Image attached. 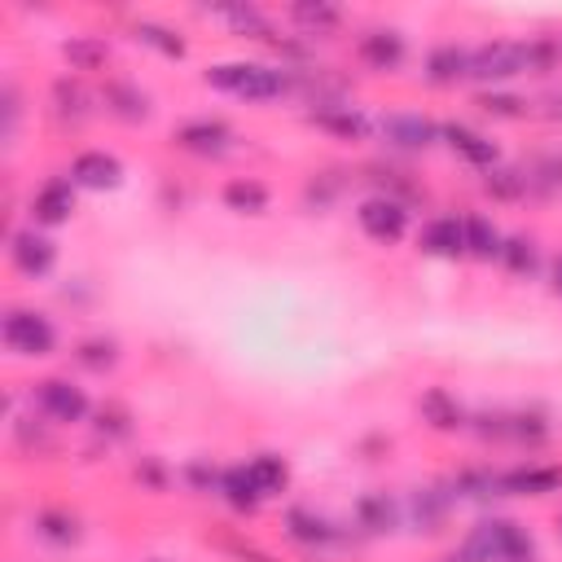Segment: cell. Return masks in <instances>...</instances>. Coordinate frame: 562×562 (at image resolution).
<instances>
[{
  "mask_svg": "<svg viewBox=\"0 0 562 562\" xmlns=\"http://www.w3.org/2000/svg\"><path fill=\"white\" fill-rule=\"evenodd\" d=\"M461 558L465 562H536V544H531L527 527H518L509 518H483L470 527Z\"/></svg>",
  "mask_w": 562,
  "mask_h": 562,
  "instance_id": "1",
  "label": "cell"
},
{
  "mask_svg": "<svg viewBox=\"0 0 562 562\" xmlns=\"http://www.w3.org/2000/svg\"><path fill=\"white\" fill-rule=\"evenodd\" d=\"M206 83L228 92V97H241V101H272L285 92V75L263 66V61H224V66H211L206 70Z\"/></svg>",
  "mask_w": 562,
  "mask_h": 562,
  "instance_id": "2",
  "label": "cell"
},
{
  "mask_svg": "<svg viewBox=\"0 0 562 562\" xmlns=\"http://www.w3.org/2000/svg\"><path fill=\"white\" fill-rule=\"evenodd\" d=\"M522 70H536L531 44H522V40H492L470 53V79H479V83H496V79H509Z\"/></svg>",
  "mask_w": 562,
  "mask_h": 562,
  "instance_id": "3",
  "label": "cell"
},
{
  "mask_svg": "<svg viewBox=\"0 0 562 562\" xmlns=\"http://www.w3.org/2000/svg\"><path fill=\"white\" fill-rule=\"evenodd\" d=\"M0 334H4V347L18 351V356H48L53 342H57L53 321H48L44 312H31V307H13V312H4Z\"/></svg>",
  "mask_w": 562,
  "mask_h": 562,
  "instance_id": "4",
  "label": "cell"
},
{
  "mask_svg": "<svg viewBox=\"0 0 562 562\" xmlns=\"http://www.w3.org/2000/svg\"><path fill=\"white\" fill-rule=\"evenodd\" d=\"M356 220H360V228H364L373 241H400L404 228H408V211H404V202H395V198H386V193L364 198L360 211H356Z\"/></svg>",
  "mask_w": 562,
  "mask_h": 562,
  "instance_id": "5",
  "label": "cell"
},
{
  "mask_svg": "<svg viewBox=\"0 0 562 562\" xmlns=\"http://www.w3.org/2000/svg\"><path fill=\"white\" fill-rule=\"evenodd\" d=\"M35 404L48 422H83L88 417V395L66 378H44L35 386Z\"/></svg>",
  "mask_w": 562,
  "mask_h": 562,
  "instance_id": "6",
  "label": "cell"
},
{
  "mask_svg": "<svg viewBox=\"0 0 562 562\" xmlns=\"http://www.w3.org/2000/svg\"><path fill=\"white\" fill-rule=\"evenodd\" d=\"M9 255H13V268H18L22 277H44V272L57 263V246H53L44 233H35V228L13 233Z\"/></svg>",
  "mask_w": 562,
  "mask_h": 562,
  "instance_id": "7",
  "label": "cell"
},
{
  "mask_svg": "<svg viewBox=\"0 0 562 562\" xmlns=\"http://www.w3.org/2000/svg\"><path fill=\"white\" fill-rule=\"evenodd\" d=\"M70 180L83 184V189H119L123 180V162L105 149H83L75 162H70Z\"/></svg>",
  "mask_w": 562,
  "mask_h": 562,
  "instance_id": "8",
  "label": "cell"
},
{
  "mask_svg": "<svg viewBox=\"0 0 562 562\" xmlns=\"http://www.w3.org/2000/svg\"><path fill=\"white\" fill-rule=\"evenodd\" d=\"M228 140H233V132L220 119H193L176 132V145L189 149V154H202V158H220L228 149Z\"/></svg>",
  "mask_w": 562,
  "mask_h": 562,
  "instance_id": "9",
  "label": "cell"
},
{
  "mask_svg": "<svg viewBox=\"0 0 562 562\" xmlns=\"http://www.w3.org/2000/svg\"><path fill=\"white\" fill-rule=\"evenodd\" d=\"M439 136H443V140L452 145V154H461L470 167H483V171L496 167V140H487L483 132H474V127H465V123H443Z\"/></svg>",
  "mask_w": 562,
  "mask_h": 562,
  "instance_id": "10",
  "label": "cell"
},
{
  "mask_svg": "<svg viewBox=\"0 0 562 562\" xmlns=\"http://www.w3.org/2000/svg\"><path fill=\"white\" fill-rule=\"evenodd\" d=\"M382 132H386V140L395 149H426V145H435L439 123H430L422 114H386L382 119Z\"/></svg>",
  "mask_w": 562,
  "mask_h": 562,
  "instance_id": "11",
  "label": "cell"
},
{
  "mask_svg": "<svg viewBox=\"0 0 562 562\" xmlns=\"http://www.w3.org/2000/svg\"><path fill=\"white\" fill-rule=\"evenodd\" d=\"M496 487L509 496H544V492L562 487V470L558 465H522V470L496 474Z\"/></svg>",
  "mask_w": 562,
  "mask_h": 562,
  "instance_id": "12",
  "label": "cell"
},
{
  "mask_svg": "<svg viewBox=\"0 0 562 562\" xmlns=\"http://www.w3.org/2000/svg\"><path fill=\"white\" fill-rule=\"evenodd\" d=\"M422 250L426 255H439V259H457L465 255V220L457 215H439L422 228Z\"/></svg>",
  "mask_w": 562,
  "mask_h": 562,
  "instance_id": "13",
  "label": "cell"
},
{
  "mask_svg": "<svg viewBox=\"0 0 562 562\" xmlns=\"http://www.w3.org/2000/svg\"><path fill=\"white\" fill-rule=\"evenodd\" d=\"M70 211H75V180H48L31 202L35 224H66Z\"/></svg>",
  "mask_w": 562,
  "mask_h": 562,
  "instance_id": "14",
  "label": "cell"
},
{
  "mask_svg": "<svg viewBox=\"0 0 562 562\" xmlns=\"http://www.w3.org/2000/svg\"><path fill=\"white\" fill-rule=\"evenodd\" d=\"M360 57L373 66V70H395L404 61V40L395 31H369L360 40Z\"/></svg>",
  "mask_w": 562,
  "mask_h": 562,
  "instance_id": "15",
  "label": "cell"
},
{
  "mask_svg": "<svg viewBox=\"0 0 562 562\" xmlns=\"http://www.w3.org/2000/svg\"><path fill=\"white\" fill-rule=\"evenodd\" d=\"M470 75V53L457 48V44H439L430 57H426V79L430 83H457Z\"/></svg>",
  "mask_w": 562,
  "mask_h": 562,
  "instance_id": "16",
  "label": "cell"
},
{
  "mask_svg": "<svg viewBox=\"0 0 562 562\" xmlns=\"http://www.w3.org/2000/svg\"><path fill=\"white\" fill-rule=\"evenodd\" d=\"M461 220H465V255H474V259H501L505 237L496 233V224L487 215H461Z\"/></svg>",
  "mask_w": 562,
  "mask_h": 562,
  "instance_id": "17",
  "label": "cell"
},
{
  "mask_svg": "<svg viewBox=\"0 0 562 562\" xmlns=\"http://www.w3.org/2000/svg\"><path fill=\"white\" fill-rule=\"evenodd\" d=\"M312 123L325 127V132H334V136H342V140H360V136L369 132L364 114H356L351 105H325V110H312Z\"/></svg>",
  "mask_w": 562,
  "mask_h": 562,
  "instance_id": "18",
  "label": "cell"
},
{
  "mask_svg": "<svg viewBox=\"0 0 562 562\" xmlns=\"http://www.w3.org/2000/svg\"><path fill=\"white\" fill-rule=\"evenodd\" d=\"M246 474H250V483H255L259 496H277V492H285V483H290V465H285L281 457H272V452H259V457L246 465Z\"/></svg>",
  "mask_w": 562,
  "mask_h": 562,
  "instance_id": "19",
  "label": "cell"
},
{
  "mask_svg": "<svg viewBox=\"0 0 562 562\" xmlns=\"http://www.w3.org/2000/svg\"><path fill=\"white\" fill-rule=\"evenodd\" d=\"M224 206L228 211H241V215H259V211H268V189L259 184V180H228L224 184Z\"/></svg>",
  "mask_w": 562,
  "mask_h": 562,
  "instance_id": "20",
  "label": "cell"
},
{
  "mask_svg": "<svg viewBox=\"0 0 562 562\" xmlns=\"http://www.w3.org/2000/svg\"><path fill=\"white\" fill-rule=\"evenodd\" d=\"M422 417L435 426V430H457L461 426V404L443 391V386H430L422 395Z\"/></svg>",
  "mask_w": 562,
  "mask_h": 562,
  "instance_id": "21",
  "label": "cell"
},
{
  "mask_svg": "<svg viewBox=\"0 0 562 562\" xmlns=\"http://www.w3.org/2000/svg\"><path fill=\"white\" fill-rule=\"evenodd\" d=\"M220 492H224V501L237 509V514H250L263 496L255 492V483H250V474H246V465H233V470H224L220 474Z\"/></svg>",
  "mask_w": 562,
  "mask_h": 562,
  "instance_id": "22",
  "label": "cell"
},
{
  "mask_svg": "<svg viewBox=\"0 0 562 562\" xmlns=\"http://www.w3.org/2000/svg\"><path fill=\"white\" fill-rule=\"evenodd\" d=\"M285 531H290V540H299V544H329V540H334V527H329L321 514H312V509H290V514H285Z\"/></svg>",
  "mask_w": 562,
  "mask_h": 562,
  "instance_id": "23",
  "label": "cell"
},
{
  "mask_svg": "<svg viewBox=\"0 0 562 562\" xmlns=\"http://www.w3.org/2000/svg\"><path fill=\"white\" fill-rule=\"evenodd\" d=\"M501 263H505L514 277H531L536 263H540L536 241H531V237H505V246H501Z\"/></svg>",
  "mask_w": 562,
  "mask_h": 562,
  "instance_id": "24",
  "label": "cell"
},
{
  "mask_svg": "<svg viewBox=\"0 0 562 562\" xmlns=\"http://www.w3.org/2000/svg\"><path fill=\"white\" fill-rule=\"evenodd\" d=\"M356 514H360V527H364V531H391V522H395V505L386 501V492L360 496Z\"/></svg>",
  "mask_w": 562,
  "mask_h": 562,
  "instance_id": "25",
  "label": "cell"
},
{
  "mask_svg": "<svg viewBox=\"0 0 562 562\" xmlns=\"http://www.w3.org/2000/svg\"><path fill=\"white\" fill-rule=\"evenodd\" d=\"M105 105L119 119H145V92H136L132 83H110L105 88Z\"/></svg>",
  "mask_w": 562,
  "mask_h": 562,
  "instance_id": "26",
  "label": "cell"
},
{
  "mask_svg": "<svg viewBox=\"0 0 562 562\" xmlns=\"http://www.w3.org/2000/svg\"><path fill=\"white\" fill-rule=\"evenodd\" d=\"M487 193L501 198V202H514V198L527 193V176L518 167H492L487 171Z\"/></svg>",
  "mask_w": 562,
  "mask_h": 562,
  "instance_id": "27",
  "label": "cell"
},
{
  "mask_svg": "<svg viewBox=\"0 0 562 562\" xmlns=\"http://www.w3.org/2000/svg\"><path fill=\"white\" fill-rule=\"evenodd\" d=\"M413 514H417L422 531H439V522H443V514H448V496H443L439 487H426V492H417Z\"/></svg>",
  "mask_w": 562,
  "mask_h": 562,
  "instance_id": "28",
  "label": "cell"
},
{
  "mask_svg": "<svg viewBox=\"0 0 562 562\" xmlns=\"http://www.w3.org/2000/svg\"><path fill=\"white\" fill-rule=\"evenodd\" d=\"M35 527H40V536L53 540V544H75V540H79V522H75L70 514H57V509H44V514L35 518Z\"/></svg>",
  "mask_w": 562,
  "mask_h": 562,
  "instance_id": "29",
  "label": "cell"
},
{
  "mask_svg": "<svg viewBox=\"0 0 562 562\" xmlns=\"http://www.w3.org/2000/svg\"><path fill=\"white\" fill-rule=\"evenodd\" d=\"M136 40L149 44V48H158V53H167V57H184V40L171 35V31L158 26V22H136Z\"/></svg>",
  "mask_w": 562,
  "mask_h": 562,
  "instance_id": "30",
  "label": "cell"
},
{
  "mask_svg": "<svg viewBox=\"0 0 562 562\" xmlns=\"http://www.w3.org/2000/svg\"><path fill=\"white\" fill-rule=\"evenodd\" d=\"M75 356H79L83 369H97L101 373V369H110L119 360V347H114V338H88V342H79Z\"/></svg>",
  "mask_w": 562,
  "mask_h": 562,
  "instance_id": "31",
  "label": "cell"
},
{
  "mask_svg": "<svg viewBox=\"0 0 562 562\" xmlns=\"http://www.w3.org/2000/svg\"><path fill=\"white\" fill-rule=\"evenodd\" d=\"M290 18L299 26H307V31H334L338 26V9L334 4H294Z\"/></svg>",
  "mask_w": 562,
  "mask_h": 562,
  "instance_id": "32",
  "label": "cell"
},
{
  "mask_svg": "<svg viewBox=\"0 0 562 562\" xmlns=\"http://www.w3.org/2000/svg\"><path fill=\"white\" fill-rule=\"evenodd\" d=\"M105 53H110V48H105L101 40H70V44H66V57H70L75 70H97V66L105 61Z\"/></svg>",
  "mask_w": 562,
  "mask_h": 562,
  "instance_id": "33",
  "label": "cell"
},
{
  "mask_svg": "<svg viewBox=\"0 0 562 562\" xmlns=\"http://www.w3.org/2000/svg\"><path fill=\"white\" fill-rule=\"evenodd\" d=\"M224 18H228L233 31H241V35H268V18H263L259 9H250V4H246V9H241V4H237V9H224Z\"/></svg>",
  "mask_w": 562,
  "mask_h": 562,
  "instance_id": "34",
  "label": "cell"
},
{
  "mask_svg": "<svg viewBox=\"0 0 562 562\" xmlns=\"http://www.w3.org/2000/svg\"><path fill=\"white\" fill-rule=\"evenodd\" d=\"M479 105H483L487 114H501V119H522V114H527V101H522V97H505V92H483Z\"/></svg>",
  "mask_w": 562,
  "mask_h": 562,
  "instance_id": "35",
  "label": "cell"
},
{
  "mask_svg": "<svg viewBox=\"0 0 562 562\" xmlns=\"http://www.w3.org/2000/svg\"><path fill=\"white\" fill-rule=\"evenodd\" d=\"M53 97H57V110H61L66 119H79V114H83V92H79L70 79H57Z\"/></svg>",
  "mask_w": 562,
  "mask_h": 562,
  "instance_id": "36",
  "label": "cell"
},
{
  "mask_svg": "<svg viewBox=\"0 0 562 562\" xmlns=\"http://www.w3.org/2000/svg\"><path fill=\"white\" fill-rule=\"evenodd\" d=\"M101 430H110V435H127V413L123 408H101Z\"/></svg>",
  "mask_w": 562,
  "mask_h": 562,
  "instance_id": "37",
  "label": "cell"
},
{
  "mask_svg": "<svg viewBox=\"0 0 562 562\" xmlns=\"http://www.w3.org/2000/svg\"><path fill=\"white\" fill-rule=\"evenodd\" d=\"M549 281H553V294H562V255L549 263Z\"/></svg>",
  "mask_w": 562,
  "mask_h": 562,
  "instance_id": "38",
  "label": "cell"
},
{
  "mask_svg": "<svg viewBox=\"0 0 562 562\" xmlns=\"http://www.w3.org/2000/svg\"><path fill=\"white\" fill-rule=\"evenodd\" d=\"M439 562H465V558H439Z\"/></svg>",
  "mask_w": 562,
  "mask_h": 562,
  "instance_id": "39",
  "label": "cell"
},
{
  "mask_svg": "<svg viewBox=\"0 0 562 562\" xmlns=\"http://www.w3.org/2000/svg\"><path fill=\"white\" fill-rule=\"evenodd\" d=\"M154 562H162V558H154Z\"/></svg>",
  "mask_w": 562,
  "mask_h": 562,
  "instance_id": "40",
  "label": "cell"
}]
</instances>
